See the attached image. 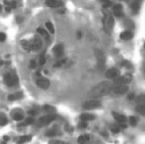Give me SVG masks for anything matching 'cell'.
Returning a JSON list of instances; mask_svg holds the SVG:
<instances>
[{
  "instance_id": "ffe728a7",
  "label": "cell",
  "mask_w": 145,
  "mask_h": 144,
  "mask_svg": "<svg viewBox=\"0 0 145 144\" xmlns=\"http://www.w3.org/2000/svg\"><path fill=\"white\" fill-rule=\"evenodd\" d=\"M23 98V93L22 92H18V93H15V94H10L8 96V100L10 101H15V100H19V99H22Z\"/></svg>"
},
{
  "instance_id": "f35d334b",
  "label": "cell",
  "mask_w": 145,
  "mask_h": 144,
  "mask_svg": "<svg viewBox=\"0 0 145 144\" xmlns=\"http://www.w3.org/2000/svg\"><path fill=\"white\" fill-rule=\"evenodd\" d=\"M130 62H128V61H122L121 62V66H123V67H126V68H129L130 67Z\"/></svg>"
},
{
  "instance_id": "8d00e7d4",
  "label": "cell",
  "mask_w": 145,
  "mask_h": 144,
  "mask_svg": "<svg viewBox=\"0 0 145 144\" xmlns=\"http://www.w3.org/2000/svg\"><path fill=\"white\" fill-rule=\"evenodd\" d=\"M37 67V63H36V61L33 59V60H31L30 61V68L31 69H35Z\"/></svg>"
},
{
  "instance_id": "3957f363",
  "label": "cell",
  "mask_w": 145,
  "mask_h": 144,
  "mask_svg": "<svg viewBox=\"0 0 145 144\" xmlns=\"http://www.w3.org/2000/svg\"><path fill=\"white\" fill-rule=\"evenodd\" d=\"M101 102L98 101L97 99H94V100H90V101H87V102L84 103L83 105V109L84 110H95V109H98L101 107Z\"/></svg>"
},
{
  "instance_id": "6da1fadb",
  "label": "cell",
  "mask_w": 145,
  "mask_h": 144,
  "mask_svg": "<svg viewBox=\"0 0 145 144\" xmlns=\"http://www.w3.org/2000/svg\"><path fill=\"white\" fill-rule=\"evenodd\" d=\"M112 91V84L108 81H103L96 85L95 87L91 90L90 96L93 98H99L108 95Z\"/></svg>"
},
{
  "instance_id": "d6986e66",
  "label": "cell",
  "mask_w": 145,
  "mask_h": 144,
  "mask_svg": "<svg viewBox=\"0 0 145 144\" xmlns=\"http://www.w3.org/2000/svg\"><path fill=\"white\" fill-rule=\"evenodd\" d=\"M80 120H84V121H91L93 120H95V116L93 114H90V113H83L80 116Z\"/></svg>"
},
{
  "instance_id": "f546056e",
  "label": "cell",
  "mask_w": 145,
  "mask_h": 144,
  "mask_svg": "<svg viewBox=\"0 0 145 144\" xmlns=\"http://www.w3.org/2000/svg\"><path fill=\"white\" fill-rule=\"evenodd\" d=\"M101 3L103 4V7L104 8H108L110 6H112V2H111V0H100Z\"/></svg>"
},
{
  "instance_id": "9a60e30c",
  "label": "cell",
  "mask_w": 145,
  "mask_h": 144,
  "mask_svg": "<svg viewBox=\"0 0 145 144\" xmlns=\"http://www.w3.org/2000/svg\"><path fill=\"white\" fill-rule=\"evenodd\" d=\"M112 114H113V117L114 118V120H117L119 123H125V122H126V120H127V119L123 116V114L118 113V112H112Z\"/></svg>"
},
{
  "instance_id": "e0dca14e",
  "label": "cell",
  "mask_w": 145,
  "mask_h": 144,
  "mask_svg": "<svg viewBox=\"0 0 145 144\" xmlns=\"http://www.w3.org/2000/svg\"><path fill=\"white\" fill-rule=\"evenodd\" d=\"M12 117H13V120H14L21 121V120L24 119V114H23L22 111H17V112H13Z\"/></svg>"
},
{
  "instance_id": "7c38bea8",
  "label": "cell",
  "mask_w": 145,
  "mask_h": 144,
  "mask_svg": "<svg viewBox=\"0 0 145 144\" xmlns=\"http://www.w3.org/2000/svg\"><path fill=\"white\" fill-rule=\"evenodd\" d=\"M142 1L143 0H133V1L131 2V4H130V8H131L133 14H137L139 12Z\"/></svg>"
},
{
  "instance_id": "30bf717a",
  "label": "cell",
  "mask_w": 145,
  "mask_h": 144,
  "mask_svg": "<svg viewBox=\"0 0 145 144\" xmlns=\"http://www.w3.org/2000/svg\"><path fill=\"white\" fill-rule=\"evenodd\" d=\"M31 46H32V50L39 51L41 48V40L39 37H35L31 41Z\"/></svg>"
},
{
  "instance_id": "60d3db41",
  "label": "cell",
  "mask_w": 145,
  "mask_h": 144,
  "mask_svg": "<svg viewBox=\"0 0 145 144\" xmlns=\"http://www.w3.org/2000/svg\"><path fill=\"white\" fill-rule=\"evenodd\" d=\"M65 130H67V131L71 132V131H73V129H72V127H71L70 125H68V124H65Z\"/></svg>"
},
{
  "instance_id": "ba28073f",
  "label": "cell",
  "mask_w": 145,
  "mask_h": 144,
  "mask_svg": "<svg viewBox=\"0 0 145 144\" xmlns=\"http://www.w3.org/2000/svg\"><path fill=\"white\" fill-rule=\"evenodd\" d=\"M132 81V76L130 74H125V75H122V76H120V77H115V83L117 84H123V85H127L129 84L130 82Z\"/></svg>"
},
{
  "instance_id": "8992f818",
  "label": "cell",
  "mask_w": 145,
  "mask_h": 144,
  "mask_svg": "<svg viewBox=\"0 0 145 144\" xmlns=\"http://www.w3.org/2000/svg\"><path fill=\"white\" fill-rule=\"evenodd\" d=\"M127 91H128L127 85H123V84H118L117 86H113V87H112V92L113 94H117V95L125 94Z\"/></svg>"
},
{
  "instance_id": "ab89813d",
  "label": "cell",
  "mask_w": 145,
  "mask_h": 144,
  "mask_svg": "<svg viewBox=\"0 0 145 144\" xmlns=\"http://www.w3.org/2000/svg\"><path fill=\"white\" fill-rule=\"evenodd\" d=\"M6 40V35L4 33H0V41H4Z\"/></svg>"
},
{
  "instance_id": "bcb514c9",
  "label": "cell",
  "mask_w": 145,
  "mask_h": 144,
  "mask_svg": "<svg viewBox=\"0 0 145 144\" xmlns=\"http://www.w3.org/2000/svg\"><path fill=\"white\" fill-rule=\"evenodd\" d=\"M1 10H2V5L0 4V11H1Z\"/></svg>"
},
{
  "instance_id": "d6a6232c",
  "label": "cell",
  "mask_w": 145,
  "mask_h": 144,
  "mask_svg": "<svg viewBox=\"0 0 145 144\" xmlns=\"http://www.w3.org/2000/svg\"><path fill=\"white\" fill-rule=\"evenodd\" d=\"M34 122H35L34 119H32V118H29V119H27V120H25V122L21 123L20 125H29V124H33Z\"/></svg>"
},
{
  "instance_id": "cb8c5ba5",
  "label": "cell",
  "mask_w": 145,
  "mask_h": 144,
  "mask_svg": "<svg viewBox=\"0 0 145 144\" xmlns=\"http://www.w3.org/2000/svg\"><path fill=\"white\" fill-rule=\"evenodd\" d=\"M135 111L140 114H142V116H145V104H140L139 106H137L135 108Z\"/></svg>"
},
{
  "instance_id": "484cf974",
  "label": "cell",
  "mask_w": 145,
  "mask_h": 144,
  "mask_svg": "<svg viewBox=\"0 0 145 144\" xmlns=\"http://www.w3.org/2000/svg\"><path fill=\"white\" fill-rule=\"evenodd\" d=\"M46 26H47V29L48 30V32L50 33V35H53V34H54V28H53V25H52L50 22H47V23H46Z\"/></svg>"
},
{
  "instance_id": "b9f144b4",
  "label": "cell",
  "mask_w": 145,
  "mask_h": 144,
  "mask_svg": "<svg viewBox=\"0 0 145 144\" xmlns=\"http://www.w3.org/2000/svg\"><path fill=\"white\" fill-rule=\"evenodd\" d=\"M29 113H30L31 116H37V114H38V112L35 111V110H31L30 112H29Z\"/></svg>"
},
{
  "instance_id": "7dc6e473",
  "label": "cell",
  "mask_w": 145,
  "mask_h": 144,
  "mask_svg": "<svg viewBox=\"0 0 145 144\" xmlns=\"http://www.w3.org/2000/svg\"><path fill=\"white\" fill-rule=\"evenodd\" d=\"M144 47H145V45H144Z\"/></svg>"
},
{
  "instance_id": "7a4b0ae2",
  "label": "cell",
  "mask_w": 145,
  "mask_h": 144,
  "mask_svg": "<svg viewBox=\"0 0 145 144\" xmlns=\"http://www.w3.org/2000/svg\"><path fill=\"white\" fill-rule=\"evenodd\" d=\"M103 25H104V30L108 35H111L112 29L114 26V20L112 15H107L103 19Z\"/></svg>"
},
{
  "instance_id": "d4e9b609",
  "label": "cell",
  "mask_w": 145,
  "mask_h": 144,
  "mask_svg": "<svg viewBox=\"0 0 145 144\" xmlns=\"http://www.w3.org/2000/svg\"><path fill=\"white\" fill-rule=\"evenodd\" d=\"M37 32L40 35H41L43 38H46V39H48V37H49V35L48 34V32L45 30V29H42V28H38L37 29Z\"/></svg>"
},
{
  "instance_id": "8fae6325",
  "label": "cell",
  "mask_w": 145,
  "mask_h": 144,
  "mask_svg": "<svg viewBox=\"0 0 145 144\" xmlns=\"http://www.w3.org/2000/svg\"><path fill=\"white\" fill-rule=\"evenodd\" d=\"M119 74H120V71L117 68H110L109 70L106 71V73H105L106 77L109 78V79H113L115 77H118Z\"/></svg>"
},
{
  "instance_id": "2e32d148",
  "label": "cell",
  "mask_w": 145,
  "mask_h": 144,
  "mask_svg": "<svg viewBox=\"0 0 145 144\" xmlns=\"http://www.w3.org/2000/svg\"><path fill=\"white\" fill-rule=\"evenodd\" d=\"M52 51L56 57H60L63 54V46L62 45H56L53 47Z\"/></svg>"
},
{
  "instance_id": "5b68a950",
  "label": "cell",
  "mask_w": 145,
  "mask_h": 144,
  "mask_svg": "<svg viewBox=\"0 0 145 144\" xmlns=\"http://www.w3.org/2000/svg\"><path fill=\"white\" fill-rule=\"evenodd\" d=\"M54 120H56V116L52 113H49L48 116H43L40 118L39 120V125H48L50 122H52Z\"/></svg>"
},
{
  "instance_id": "9c48e42d",
  "label": "cell",
  "mask_w": 145,
  "mask_h": 144,
  "mask_svg": "<svg viewBox=\"0 0 145 144\" xmlns=\"http://www.w3.org/2000/svg\"><path fill=\"white\" fill-rule=\"evenodd\" d=\"M37 85H38V87H40V89H43V90H47L49 88V86H50V82L48 79L47 78H39L37 79Z\"/></svg>"
},
{
  "instance_id": "ac0fdd59",
  "label": "cell",
  "mask_w": 145,
  "mask_h": 144,
  "mask_svg": "<svg viewBox=\"0 0 145 144\" xmlns=\"http://www.w3.org/2000/svg\"><path fill=\"white\" fill-rule=\"evenodd\" d=\"M121 40H130V39H132V37H133V34H132V32L131 31H124V32H122L121 34Z\"/></svg>"
},
{
  "instance_id": "7bdbcfd3",
  "label": "cell",
  "mask_w": 145,
  "mask_h": 144,
  "mask_svg": "<svg viewBox=\"0 0 145 144\" xmlns=\"http://www.w3.org/2000/svg\"><path fill=\"white\" fill-rule=\"evenodd\" d=\"M134 97H135V95H134L133 93H131V94H129V95L127 96V99H128V100H132Z\"/></svg>"
},
{
  "instance_id": "603a6c76",
  "label": "cell",
  "mask_w": 145,
  "mask_h": 144,
  "mask_svg": "<svg viewBox=\"0 0 145 144\" xmlns=\"http://www.w3.org/2000/svg\"><path fill=\"white\" fill-rule=\"evenodd\" d=\"M31 140H32V136L31 135H23V136H21L17 140V143H25V142H29Z\"/></svg>"
},
{
  "instance_id": "74e56055",
  "label": "cell",
  "mask_w": 145,
  "mask_h": 144,
  "mask_svg": "<svg viewBox=\"0 0 145 144\" xmlns=\"http://www.w3.org/2000/svg\"><path fill=\"white\" fill-rule=\"evenodd\" d=\"M45 63H46V57H45V55H41L40 59V65H43Z\"/></svg>"
},
{
  "instance_id": "1f68e13d",
  "label": "cell",
  "mask_w": 145,
  "mask_h": 144,
  "mask_svg": "<svg viewBox=\"0 0 145 144\" xmlns=\"http://www.w3.org/2000/svg\"><path fill=\"white\" fill-rule=\"evenodd\" d=\"M129 124L132 125V126H135L137 124V118L135 117H130L129 118Z\"/></svg>"
},
{
  "instance_id": "f6af8a7d",
  "label": "cell",
  "mask_w": 145,
  "mask_h": 144,
  "mask_svg": "<svg viewBox=\"0 0 145 144\" xmlns=\"http://www.w3.org/2000/svg\"><path fill=\"white\" fill-rule=\"evenodd\" d=\"M77 36H78V38H81V37H82V34H81V33H80V32H79V33H78V35H77Z\"/></svg>"
},
{
  "instance_id": "e575fe53",
  "label": "cell",
  "mask_w": 145,
  "mask_h": 144,
  "mask_svg": "<svg viewBox=\"0 0 145 144\" xmlns=\"http://www.w3.org/2000/svg\"><path fill=\"white\" fill-rule=\"evenodd\" d=\"M56 134H57V131L55 130V129H51V130H48V131H47V133H46L47 136H54V135H56Z\"/></svg>"
},
{
  "instance_id": "d590c367",
  "label": "cell",
  "mask_w": 145,
  "mask_h": 144,
  "mask_svg": "<svg viewBox=\"0 0 145 144\" xmlns=\"http://www.w3.org/2000/svg\"><path fill=\"white\" fill-rule=\"evenodd\" d=\"M112 132H113V133H119L120 131H121V128H120V126L119 127H115V126H113V127H112Z\"/></svg>"
},
{
  "instance_id": "4316f807",
  "label": "cell",
  "mask_w": 145,
  "mask_h": 144,
  "mask_svg": "<svg viewBox=\"0 0 145 144\" xmlns=\"http://www.w3.org/2000/svg\"><path fill=\"white\" fill-rule=\"evenodd\" d=\"M66 63V58H62V59H60V60H58L57 62H55L54 63V65H53V67H61L62 65H64Z\"/></svg>"
},
{
  "instance_id": "277c9868",
  "label": "cell",
  "mask_w": 145,
  "mask_h": 144,
  "mask_svg": "<svg viewBox=\"0 0 145 144\" xmlns=\"http://www.w3.org/2000/svg\"><path fill=\"white\" fill-rule=\"evenodd\" d=\"M4 82L8 87H12V86L18 84V78L16 76V74L14 73H7L4 76Z\"/></svg>"
},
{
  "instance_id": "f1b7e54d",
  "label": "cell",
  "mask_w": 145,
  "mask_h": 144,
  "mask_svg": "<svg viewBox=\"0 0 145 144\" xmlns=\"http://www.w3.org/2000/svg\"><path fill=\"white\" fill-rule=\"evenodd\" d=\"M8 123V120L4 116H0V126H4Z\"/></svg>"
},
{
  "instance_id": "ee69618b",
  "label": "cell",
  "mask_w": 145,
  "mask_h": 144,
  "mask_svg": "<svg viewBox=\"0 0 145 144\" xmlns=\"http://www.w3.org/2000/svg\"><path fill=\"white\" fill-rule=\"evenodd\" d=\"M4 64V61L3 60H0V66H2Z\"/></svg>"
},
{
  "instance_id": "44dd1931",
  "label": "cell",
  "mask_w": 145,
  "mask_h": 144,
  "mask_svg": "<svg viewBox=\"0 0 145 144\" xmlns=\"http://www.w3.org/2000/svg\"><path fill=\"white\" fill-rule=\"evenodd\" d=\"M92 138V135L90 134H83V135H80L77 139V141L79 143H84V142H87V141H89L90 139Z\"/></svg>"
},
{
  "instance_id": "83f0119b",
  "label": "cell",
  "mask_w": 145,
  "mask_h": 144,
  "mask_svg": "<svg viewBox=\"0 0 145 144\" xmlns=\"http://www.w3.org/2000/svg\"><path fill=\"white\" fill-rule=\"evenodd\" d=\"M136 102H137L138 104H145V95L141 94V95L137 96V98H136Z\"/></svg>"
},
{
  "instance_id": "5bb4252c",
  "label": "cell",
  "mask_w": 145,
  "mask_h": 144,
  "mask_svg": "<svg viewBox=\"0 0 145 144\" xmlns=\"http://www.w3.org/2000/svg\"><path fill=\"white\" fill-rule=\"evenodd\" d=\"M113 12L114 14V16L117 17H121L123 15V11H122V5L121 4H114L113 6Z\"/></svg>"
},
{
  "instance_id": "7402d4cb",
  "label": "cell",
  "mask_w": 145,
  "mask_h": 144,
  "mask_svg": "<svg viewBox=\"0 0 145 144\" xmlns=\"http://www.w3.org/2000/svg\"><path fill=\"white\" fill-rule=\"evenodd\" d=\"M22 47L26 51H31L32 50V46L31 42L28 40H22Z\"/></svg>"
},
{
  "instance_id": "52a82bcc",
  "label": "cell",
  "mask_w": 145,
  "mask_h": 144,
  "mask_svg": "<svg viewBox=\"0 0 145 144\" xmlns=\"http://www.w3.org/2000/svg\"><path fill=\"white\" fill-rule=\"evenodd\" d=\"M95 54H96V57H97V61H98V64L100 66V69H103L104 66H105V63H106V56H105V54L103 53V51H101L100 49H96L95 50Z\"/></svg>"
},
{
  "instance_id": "4fadbf2b",
  "label": "cell",
  "mask_w": 145,
  "mask_h": 144,
  "mask_svg": "<svg viewBox=\"0 0 145 144\" xmlns=\"http://www.w3.org/2000/svg\"><path fill=\"white\" fill-rule=\"evenodd\" d=\"M46 4L51 8H58V7L63 6V2L61 0H47Z\"/></svg>"
},
{
  "instance_id": "4dcf8cb0",
  "label": "cell",
  "mask_w": 145,
  "mask_h": 144,
  "mask_svg": "<svg viewBox=\"0 0 145 144\" xmlns=\"http://www.w3.org/2000/svg\"><path fill=\"white\" fill-rule=\"evenodd\" d=\"M42 110L43 111H46V112H55V109L53 108V107H50L49 105H47V106H45L42 108Z\"/></svg>"
},
{
  "instance_id": "836d02e7",
  "label": "cell",
  "mask_w": 145,
  "mask_h": 144,
  "mask_svg": "<svg viewBox=\"0 0 145 144\" xmlns=\"http://www.w3.org/2000/svg\"><path fill=\"white\" fill-rule=\"evenodd\" d=\"M87 126H88V124H87V121H84V120H81V121L79 122V124H78V127H79L80 129H84V128H86Z\"/></svg>"
}]
</instances>
